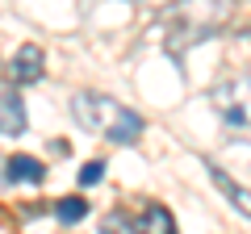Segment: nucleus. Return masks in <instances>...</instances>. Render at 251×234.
<instances>
[{"label": "nucleus", "mask_w": 251, "mask_h": 234, "mask_svg": "<svg viewBox=\"0 0 251 234\" xmlns=\"http://www.w3.org/2000/svg\"><path fill=\"white\" fill-rule=\"evenodd\" d=\"M134 234H176V217L168 205H147L143 213H134Z\"/></svg>", "instance_id": "6"}, {"label": "nucleus", "mask_w": 251, "mask_h": 234, "mask_svg": "<svg viewBox=\"0 0 251 234\" xmlns=\"http://www.w3.org/2000/svg\"><path fill=\"white\" fill-rule=\"evenodd\" d=\"M100 176H105V163H100V159H92V163H84V167H80V184H84V188L97 184Z\"/></svg>", "instance_id": "10"}, {"label": "nucleus", "mask_w": 251, "mask_h": 234, "mask_svg": "<svg viewBox=\"0 0 251 234\" xmlns=\"http://www.w3.org/2000/svg\"><path fill=\"white\" fill-rule=\"evenodd\" d=\"M42 71H46V54H42V46H34V42L17 46V54L9 59V75H13V84H38V80H42Z\"/></svg>", "instance_id": "5"}, {"label": "nucleus", "mask_w": 251, "mask_h": 234, "mask_svg": "<svg viewBox=\"0 0 251 234\" xmlns=\"http://www.w3.org/2000/svg\"><path fill=\"white\" fill-rule=\"evenodd\" d=\"M72 117L88 134H100V138L122 142V146H134L143 138V117L134 109H126L122 100L105 96V92H75L72 96Z\"/></svg>", "instance_id": "2"}, {"label": "nucleus", "mask_w": 251, "mask_h": 234, "mask_svg": "<svg viewBox=\"0 0 251 234\" xmlns=\"http://www.w3.org/2000/svg\"><path fill=\"white\" fill-rule=\"evenodd\" d=\"M209 109L234 138H251V75H230V80L214 84Z\"/></svg>", "instance_id": "3"}, {"label": "nucleus", "mask_w": 251, "mask_h": 234, "mask_svg": "<svg viewBox=\"0 0 251 234\" xmlns=\"http://www.w3.org/2000/svg\"><path fill=\"white\" fill-rule=\"evenodd\" d=\"M4 176H9L13 184H42L46 180V167L34 159V155H13V159L4 163Z\"/></svg>", "instance_id": "8"}, {"label": "nucleus", "mask_w": 251, "mask_h": 234, "mask_svg": "<svg viewBox=\"0 0 251 234\" xmlns=\"http://www.w3.org/2000/svg\"><path fill=\"white\" fill-rule=\"evenodd\" d=\"M234 17V0H172L163 9V46L172 59H184L193 46L222 34Z\"/></svg>", "instance_id": "1"}, {"label": "nucleus", "mask_w": 251, "mask_h": 234, "mask_svg": "<svg viewBox=\"0 0 251 234\" xmlns=\"http://www.w3.org/2000/svg\"><path fill=\"white\" fill-rule=\"evenodd\" d=\"M25 126H29V117H25V100H21L17 84L0 80V134L17 138V134H25Z\"/></svg>", "instance_id": "4"}, {"label": "nucleus", "mask_w": 251, "mask_h": 234, "mask_svg": "<svg viewBox=\"0 0 251 234\" xmlns=\"http://www.w3.org/2000/svg\"><path fill=\"white\" fill-rule=\"evenodd\" d=\"M209 180H214V188L222 192V197L230 201V205L239 209L243 217H251V188H243L239 180H230V176H226L222 167H209Z\"/></svg>", "instance_id": "7"}, {"label": "nucleus", "mask_w": 251, "mask_h": 234, "mask_svg": "<svg viewBox=\"0 0 251 234\" xmlns=\"http://www.w3.org/2000/svg\"><path fill=\"white\" fill-rule=\"evenodd\" d=\"M84 213H88V201H84V197H63L59 205H54V217H59V222H67V226L80 222Z\"/></svg>", "instance_id": "9"}]
</instances>
